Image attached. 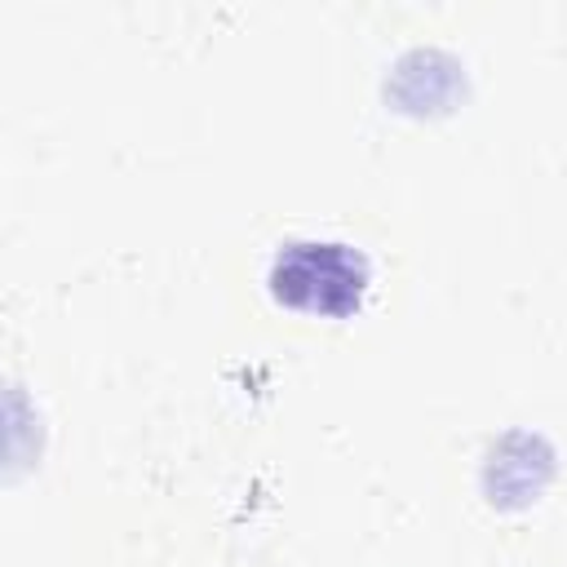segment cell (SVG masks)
<instances>
[{"mask_svg":"<svg viewBox=\"0 0 567 567\" xmlns=\"http://www.w3.org/2000/svg\"><path fill=\"white\" fill-rule=\"evenodd\" d=\"M363 288L359 261L341 244H292L275 266V292L310 310H346Z\"/></svg>","mask_w":567,"mask_h":567,"instance_id":"6da1fadb","label":"cell"}]
</instances>
